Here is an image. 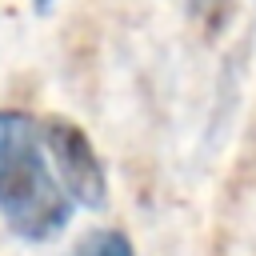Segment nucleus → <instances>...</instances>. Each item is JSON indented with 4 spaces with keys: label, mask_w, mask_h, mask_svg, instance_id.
<instances>
[{
    "label": "nucleus",
    "mask_w": 256,
    "mask_h": 256,
    "mask_svg": "<svg viewBox=\"0 0 256 256\" xmlns=\"http://www.w3.org/2000/svg\"><path fill=\"white\" fill-rule=\"evenodd\" d=\"M76 212V200L56 176L40 116L0 108V220L28 244L56 240Z\"/></svg>",
    "instance_id": "1"
},
{
    "label": "nucleus",
    "mask_w": 256,
    "mask_h": 256,
    "mask_svg": "<svg viewBox=\"0 0 256 256\" xmlns=\"http://www.w3.org/2000/svg\"><path fill=\"white\" fill-rule=\"evenodd\" d=\"M40 132H44V144H48V156L56 164V176L60 184L68 188V196L76 200V208H104L108 204V172H104V160L96 152V144L88 140V132L68 120V116H40Z\"/></svg>",
    "instance_id": "2"
},
{
    "label": "nucleus",
    "mask_w": 256,
    "mask_h": 256,
    "mask_svg": "<svg viewBox=\"0 0 256 256\" xmlns=\"http://www.w3.org/2000/svg\"><path fill=\"white\" fill-rule=\"evenodd\" d=\"M68 256H136V248H132L128 232H120V228H92L76 240V248Z\"/></svg>",
    "instance_id": "3"
},
{
    "label": "nucleus",
    "mask_w": 256,
    "mask_h": 256,
    "mask_svg": "<svg viewBox=\"0 0 256 256\" xmlns=\"http://www.w3.org/2000/svg\"><path fill=\"white\" fill-rule=\"evenodd\" d=\"M188 12H192V20L204 36H220L224 24L236 16V0H192Z\"/></svg>",
    "instance_id": "4"
},
{
    "label": "nucleus",
    "mask_w": 256,
    "mask_h": 256,
    "mask_svg": "<svg viewBox=\"0 0 256 256\" xmlns=\"http://www.w3.org/2000/svg\"><path fill=\"white\" fill-rule=\"evenodd\" d=\"M48 4H52V0H36V12H44V8H48Z\"/></svg>",
    "instance_id": "5"
}]
</instances>
